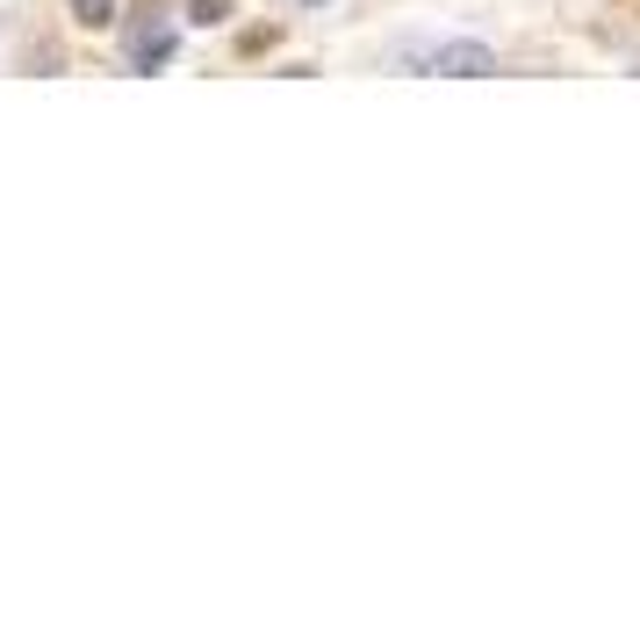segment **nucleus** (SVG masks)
<instances>
[{"mask_svg":"<svg viewBox=\"0 0 640 618\" xmlns=\"http://www.w3.org/2000/svg\"><path fill=\"white\" fill-rule=\"evenodd\" d=\"M396 66L411 72H439V80H497V51L475 36H447V44H403Z\"/></svg>","mask_w":640,"mask_h":618,"instance_id":"obj_1","label":"nucleus"},{"mask_svg":"<svg viewBox=\"0 0 640 618\" xmlns=\"http://www.w3.org/2000/svg\"><path fill=\"white\" fill-rule=\"evenodd\" d=\"M72 22L80 29H108L116 22V0H72Z\"/></svg>","mask_w":640,"mask_h":618,"instance_id":"obj_2","label":"nucleus"},{"mask_svg":"<svg viewBox=\"0 0 640 618\" xmlns=\"http://www.w3.org/2000/svg\"><path fill=\"white\" fill-rule=\"evenodd\" d=\"M188 22H194V29H224V22H230V0H194Z\"/></svg>","mask_w":640,"mask_h":618,"instance_id":"obj_3","label":"nucleus"},{"mask_svg":"<svg viewBox=\"0 0 640 618\" xmlns=\"http://www.w3.org/2000/svg\"><path fill=\"white\" fill-rule=\"evenodd\" d=\"M633 72H640V51H633Z\"/></svg>","mask_w":640,"mask_h":618,"instance_id":"obj_4","label":"nucleus"},{"mask_svg":"<svg viewBox=\"0 0 640 618\" xmlns=\"http://www.w3.org/2000/svg\"><path fill=\"white\" fill-rule=\"evenodd\" d=\"M310 8H317V0H310Z\"/></svg>","mask_w":640,"mask_h":618,"instance_id":"obj_5","label":"nucleus"}]
</instances>
